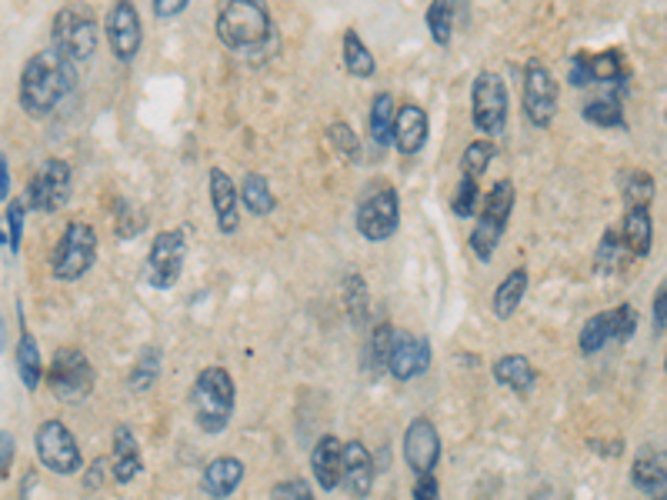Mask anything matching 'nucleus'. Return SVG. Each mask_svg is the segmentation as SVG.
Instances as JSON below:
<instances>
[{
    "instance_id": "1",
    "label": "nucleus",
    "mask_w": 667,
    "mask_h": 500,
    "mask_svg": "<svg viewBox=\"0 0 667 500\" xmlns=\"http://www.w3.org/2000/svg\"><path fill=\"white\" fill-rule=\"evenodd\" d=\"M74 83V70H70V60L60 57L54 47H44L37 50L27 64H24V73H21V107L27 117H47L60 98L70 91Z\"/></svg>"
},
{
    "instance_id": "2",
    "label": "nucleus",
    "mask_w": 667,
    "mask_h": 500,
    "mask_svg": "<svg viewBox=\"0 0 667 500\" xmlns=\"http://www.w3.org/2000/svg\"><path fill=\"white\" fill-rule=\"evenodd\" d=\"M217 37L224 47L247 50L255 57V50H261V44L274 41L268 8L255 4V0H227V4H221V11H217Z\"/></svg>"
},
{
    "instance_id": "3",
    "label": "nucleus",
    "mask_w": 667,
    "mask_h": 500,
    "mask_svg": "<svg viewBox=\"0 0 667 500\" xmlns=\"http://www.w3.org/2000/svg\"><path fill=\"white\" fill-rule=\"evenodd\" d=\"M234 380L224 367H204L191 387V404H194V424L204 434H221L230 424L234 413Z\"/></svg>"
},
{
    "instance_id": "4",
    "label": "nucleus",
    "mask_w": 667,
    "mask_h": 500,
    "mask_svg": "<svg viewBox=\"0 0 667 500\" xmlns=\"http://www.w3.org/2000/svg\"><path fill=\"white\" fill-rule=\"evenodd\" d=\"M98 261V234L91 224L74 220L64 227L54 254H50V271L57 281H80Z\"/></svg>"
},
{
    "instance_id": "5",
    "label": "nucleus",
    "mask_w": 667,
    "mask_h": 500,
    "mask_svg": "<svg viewBox=\"0 0 667 500\" xmlns=\"http://www.w3.org/2000/svg\"><path fill=\"white\" fill-rule=\"evenodd\" d=\"M511 211H515V184L505 178V181H497L494 191L487 194V201L481 207V217H477V224L471 230V250L477 254V261L494 258L500 237H505Z\"/></svg>"
},
{
    "instance_id": "6",
    "label": "nucleus",
    "mask_w": 667,
    "mask_h": 500,
    "mask_svg": "<svg viewBox=\"0 0 667 500\" xmlns=\"http://www.w3.org/2000/svg\"><path fill=\"white\" fill-rule=\"evenodd\" d=\"M508 111H511V101H508V88L500 73L494 70H481L471 83V117H474V127L484 134V137H500L508 127Z\"/></svg>"
},
{
    "instance_id": "7",
    "label": "nucleus",
    "mask_w": 667,
    "mask_h": 500,
    "mask_svg": "<svg viewBox=\"0 0 667 500\" xmlns=\"http://www.w3.org/2000/svg\"><path fill=\"white\" fill-rule=\"evenodd\" d=\"M94 367L91 361L83 357V351L77 348H60L50 361V371H47V387L57 400L64 404H80L88 400L91 390H94Z\"/></svg>"
},
{
    "instance_id": "8",
    "label": "nucleus",
    "mask_w": 667,
    "mask_h": 500,
    "mask_svg": "<svg viewBox=\"0 0 667 500\" xmlns=\"http://www.w3.org/2000/svg\"><path fill=\"white\" fill-rule=\"evenodd\" d=\"M184 254H188L184 230H160L147 250L144 281L157 291L174 287L181 281V271H184Z\"/></svg>"
},
{
    "instance_id": "9",
    "label": "nucleus",
    "mask_w": 667,
    "mask_h": 500,
    "mask_svg": "<svg viewBox=\"0 0 667 500\" xmlns=\"http://www.w3.org/2000/svg\"><path fill=\"white\" fill-rule=\"evenodd\" d=\"M98 41H101V27H98L94 18H88L83 11L67 8V11H60L54 18V50L60 57H67L70 64L94 57Z\"/></svg>"
},
{
    "instance_id": "10",
    "label": "nucleus",
    "mask_w": 667,
    "mask_h": 500,
    "mask_svg": "<svg viewBox=\"0 0 667 500\" xmlns=\"http://www.w3.org/2000/svg\"><path fill=\"white\" fill-rule=\"evenodd\" d=\"M34 447H37L41 464H44L47 470H54V474H77V470L83 467L77 438L67 431L64 421H44V424L37 428Z\"/></svg>"
},
{
    "instance_id": "11",
    "label": "nucleus",
    "mask_w": 667,
    "mask_h": 500,
    "mask_svg": "<svg viewBox=\"0 0 667 500\" xmlns=\"http://www.w3.org/2000/svg\"><path fill=\"white\" fill-rule=\"evenodd\" d=\"M70 163L60 160V157H50L41 163V171L34 174L31 188H27V204L34 211H44V214H54L60 211L67 201H70Z\"/></svg>"
},
{
    "instance_id": "12",
    "label": "nucleus",
    "mask_w": 667,
    "mask_h": 500,
    "mask_svg": "<svg viewBox=\"0 0 667 500\" xmlns=\"http://www.w3.org/2000/svg\"><path fill=\"white\" fill-rule=\"evenodd\" d=\"M397 224H400L397 191H394L391 184L374 188V191L361 201V207H358V230H361V237L381 243V240H387V237L397 230Z\"/></svg>"
},
{
    "instance_id": "13",
    "label": "nucleus",
    "mask_w": 667,
    "mask_h": 500,
    "mask_svg": "<svg viewBox=\"0 0 667 500\" xmlns=\"http://www.w3.org/2000/svg\"><path fill=\"white\" fill-rule=\"evenodd\" d=\"M557 111V83L541 60L524 67V114L534 127H547Z\"/></svg>"
},
{
    "instance_id": "14",
    "label": "nucleus",
    "mask_w": 667,
    "mask_h": 500,
    "mask_svg": "<svg viewBox=\"0 0 667 500\" xmlns=\"http://www.w3.org/2000/svg\"><path fill=\"white\" fill-rule=\"evenodd\" d=\"M404 457L417 477L434 474V467L441 461V438H438V431L428 417H414L410 421V428L404 434Z\"/></svg>"
},
{
    "instance_id": "15",
    "label": "nucleus",
    "mask_w": 667,
    "mask_h": 500,
    "mask_svg": "<svg viewBox=\"0 0 667 500\" xmlns=\"http://www.w3.org/2000/svg\"><path fill=\"white\" fill-rule=\"evenodd\" d=\"M104 34H108V44L114 50V57L121 64H131L144 44V34H140V18H137V8L134 4H114L108 11V21H104Z\"/></svg>"
},
{
    "instance_id": "16",
    "label": "nucleus",
    "mask_w": 667,
    "mask_h": 500,
    "mask_svg": "<svg viewBox=\"0 0 667 500\" xmlns=\"http://www.w3.org/2000/svg\"><path fill=\"white\" fill-rule=\"evenodd\" d=\"M431 367V344L428 338H414V333H397L394 338V351H391V377L397 380H410L417 374H425Z\"/></svg>"
},
{
    "instance_id": "17",
    "label": "nucleus",
    "mask_w": 667,
    "mask_h": 500,
    "mask_svg": "<svg viewBox=\"0 0 667 500\" xmlns=\"http://www.w3.org/2000/svg\"><path fill=\"white\" fill-rule=\"evenodd\" d=\"M310 470H314V480L324 487V490H334L344 484V444L327 434L314 444L310 451Z\"/></svg>"
},
{
    "instance_id": "18",
    "label": "nucleus",
    "mask_w": 667,
    "mask_h": 500,
    "mask_svg": "<svg viewBox=\"0 0 667 500\" xmlns=\"http://www.w3.org/2000/svg\"><path fill=\"white\" fill-rule=\"evenodd\" d=\"M428 111L417 107V104H404L397 111V124H394V144L404 157H414L417 150H421L428 144Z\"/></svg>"
},
{
    "instance_id": "19",
    "label": "nucleus",
    "mask_w": 667,
    "mask_h": 500,
    "mask_svg": "<svg viewBox=\"0 0 667 500\" xmlns=\"http://www.w3.org/2000/svg\"><path fill=\"white\" fill-rule=\"evenodd\" d=\"M344 487L351 497H368L374 487V457L361 441L344 444Z\"/></svg>"
},
{
    "instance_id": "20",
    "label": "nucleus",
    "mask_w": 667,
    "mask_h": 500,
    "mask_svg": "<svg viewBox=\"0 0 667 500\" xmlns=\"http://www.w3.org/2000/svg\"><path fill=\"white\" fill-rule=\"evenodd\" d=\"M240 480H244V464L237 461V457H214L207 467H204V477H201V487H204V493L207 497H214V500H224V497H230L237 487H240Z\"/></svg>"
},
{
    "instance_id": "21",
    "label": "nucleus",
    "mask_w": 667,
    "mask_h": 500,
    "mask_svg": "<svg viewBox=\"0 0 667 500\" xmlns=\"http://www.w3.org/2000/svg\"><path fill=\"white\" fill-rule=\"evenodd\" d=\"M211 201H214V214H217V227L221 234H234L237 230V204H240V191L234 188V181L214 167L211 171Z\"/></svg>"
},
{
    "instance_id": "22",
    "label": "nucleus",
    "mask_w": 667,
    "mask_h": 500,
    "mask_svg": "<svg viewBox=\"0 0 667 500\" xmlns=\"http://www.w3.org/2000/svg\"><path fill=\"white\" fill-rule=\"evenodd\" d=\"M494 380L511 387L515 394H528L538 384V371L524 354H508L494 361Z\"/></svg>"
},
{
    "instance_id": "23",
    "label": "nucleus",
    "mask_w": 667,
    "mask_h": 500,
    "mask_svg": "<svg viewBox=\"0 0 667 500\" xmlns=\"http://www.w3.org/2000/svg\"><path fill=\"white\" fill-rule=\"evenodd\" d=\"M140 470H144V461H140V447H137L131 428H117L114 431V480L131 484Z\"/></svg>"
},
{
    "instance_id": "24",
    "label": "nucleus",
    "mask_w": 667,
    "mask_h": 500,
    "mask_svg": "<svg viewBox=\"0 0 667 500\" xmlns=\"http://www.w3.org/2000/svg\"><path fill=\"white\" fill-rule=\"evenodd\" d=\"M621 240H624V247L631 250L634 258H644V254H647V250H651V240H654L651 207H628Z\"/></svg>"
},
{
    "instance_id": "25",
    "label": "nucleus",
    "mask_w": 667,
    "mask_h": 500,
    "mask_svg": "<svg viewBox=\"0 0 667 500\" xmlns=\"http://www.w3.org/2000/svg\"><path fill=\"white\" fill-rule=\"evenodd\" d=\"M524 291H528V271L524 268H515L505 281L497 284V291H494V297H490V307H494V317H500V320H508L518 307H521V300H524Z\"/></svg>"
},
{
    "instance_id": "26",
    "label": "nucleus",
    "mask_w": 667,
    "mask_h": 500,
    "mask_svg": "<svg viewBox=\"0 0 667 500\" xmlns=\"http://www.w3.org/2000/svg\"><path fill=\"white\" fill-rule=\"evenodd\" d=\"M14 364H18V374H21L24 387L37 390L41 377H44V364H41V348H37L34 333L27 327L21 330V341H18V351H14Z\"/></svg>"
},
{
    "instance_id": "27",
    "label": "nucleus",
    "mask_w": 667,
    "mask_h": 500,
    "mask_svg": "<svg viewBox=\"0 0 667 500\" xmlns=\"http://www.w3.org/2000/svg\"><path fill=\"white\" fill-rule=\"evenodd\" d=\"M394 124H397V107H394V98L391 94H377L371 101V117H368V127H371V140L384 150L387 144H394Z\"/></svg>"
},
{
    "instance_id": "28",
    "label": "nucleus",
    "mask_w": 667,
    "mask_h": 500,
    "mask_svg": "<svg viewBox=\"0 0 667 500\" xmlns=\"http://www.w3.org/2000/svg\"><path fill=\"white\" fill-rule=\"evenodd\" d=\"M240 204L255 214V217H268L274 207H278V197L268 184L264 174H247L244 184H240Z\"/></svg>"
},
{
    "instance_id": "29",
    "label": "nucleus",
    "mask_w": 667,
    "mask_h": 500,
    "mask_svg": "<svg viewBox=\"0 0 667 500\" xmlns=\"http://www.w3.org/2000/svg\"><path fill=\"white\" fill-rule=\"evenodd\" d=\"M614 341V330H611V310L604 314H591L588 323L580 327V338H577V348L584 357H591L598 351H604V344Z\"/></svg>"
},
{
    "instance_id": "30",
    "label": "nucleus",
    "mask_w": 667,
    "mask_h": 500,
    "mask_svg": "<svg viewBox=\"0 0 667 500\" xmlns=\"http://www.w3.org/2000/svg\"><path fill=\"white\" fill-rule=\"evenodd\" d=\"M631 480H634L637 490L651 493L654 487H660V484L667 480V461H664L660 454H647V451H644L641 457H634Z\"/></svg>"
},
{
    "instance_id": "31",
    "label": "nucleus",
    "mask_w": 667,
    "mask_h": 500,
    "mask_svg": "<svg viewBox=\"0 0 667 500\" xmlns=\"http://www.w3.org/2000/svg\"><path fill=\"white\" fill-rule=\"evenodd\" d=\"M344 67H348V73H354V77H371L374 70H377V64H374V54L368 50V44L361 41V34L358 31H344Z\"/></svg>"
},
{
    "instance_id": "32",
    "label": "nucleus",
    "mask_w": 667,
    "mask_h": 500,
    "mask_svg": "<svg viewBox=\"0 0 667 500\" xmlns=\"http://www.w3.org/2000/svg\"><path fill=\"white\" fill-rule=\"evenodd\" d=\"M157 377H160V351L157 348H144L140 357H137V364L127 374V387L134 394H147L157 384Z\"/></svg>"
},
{
    "instance_id": "33",
    "label": "nucleus",
    "mask_w": 667,
    "mask_h": 500,
    "mask_svg": "<svg viewBox=\"0 0 667 500\" xmlns=\"http://www.w3.org/2000/svg\"><path fill=\"white\" fill-rule=\"evenodd\" d=\"M584 121L598 127H624V111H621V94H601L584 104Z\"/></svg>"
},
{
    "instance_id": "34",
    "label": "nucleus",
    "mask_w": 667,
    "mask_h": 500,
    "mask_svg": "<svg viewBox=\"0 0 667 500\" xmlns=\"http://www.w3.org/2000/svg\"><path fill=\"white\" fill-rule=\"evenodd\" d=\"M394 327L387 320H381L371 333V344H368V371H387L391 364V351H394Z\"/></svg>"
},
{
    "instance_id": "35",
    "label": "nucleus",
    "mask_w": 667,
    "mask_h": 500,
    "mask_svg": "<svg viewBox=\"0 0 667 500\" xmlns=\"http://www.w3.org/2000/svg\"><path fill=\"white\" fill-rule=\"evenodd\" d=\"M454 11H457V0H434V4L428 8V27H431L434 44H441V47L451 44V34H454Z\"/></svg>"
},
{
    "instance_id": "36",
    "label": "nucleus",
    "mask_w": 667,
    "mask_h": 500,
    "mask_svg": "<svg viewBox=\"0 0 667 500\" xmlns=\"http://www.w3.org/2000/svg\"><path fill=\"white\" fill-rule=\"evenodd\" d=\"M591 77L595 83H621L628 80V70H624V60L618 50H604V54H591Z\"/></svg>"
},
{
    "instance_id": "37",
    "label": "nucleus",
    "mask_w": 667,
    "mask_h": 500,
    "mask_svg": "<svg viewBox=\"0 0 667 500\" xmlns=\"http://www.w3.org/2000/svg\"><path fill=\"white\" fill-rule=\"evenodd\" d=\"M494 154H497L494 140H474V144H467V150H464V157H461V171H464V178L477 181V178L487 171V163L494 160Z\"/></svg>"
},
{
    "instance_id": "38",
    "label": "nucleus",
    "mask_w": 667,
    "mask_h": 500,
    "mask_svg": "<svg viewBox=\"0 0 667 500\" xmlns=\"http://www.w3.org/2000/svg\"><path fill=\"white\" fill-rule=\"evenodd\" d=\"M344 307L351 314L354 323L368 320V281L361 274H348L344 277Z\"/></svg>"
},
{
    "instance_id": "39",
    "label": "nucleus",
    "mask_w": 667,
    "mask_h": 500,
    "mask_svg": "<svg viewBox=\"0 0 667 500\" xmlns=\"http://www.w3.org/2000/svg\"><path fill=\"white\" fill-rule=\"evenodd\" d=\"M631 254V250L624 247V240L614 234V230H604L601 237V247H598V271L611 274V271H621V261Z\"/></svg>"
},
{
    "instance_id": "40",
    "label": "nucleus",
    "mask_w": 667,
    "mask_h": 500,
    "mask_svg": "<svg viewBox=\"0 0 667 500\" xmlns=\"http://www.w3.org/2000/svg\"><path fill=\"white\" fill-rule=\"evenodd\" d=\"M624 201H628V207H651V201H654V178H647L641 171H631L628 181H624Z\"/></svg>"
},
{
    "instance_id": "41",
    "label": "nucleus",
    "mask_w": 667,
    "mask_h": 500,
    "mask_svg": "<svg viewBox=\"0 0 667 500\" xmlns=\"http://www.w3.org/2000/svg\"><path fill=\"white\" fill-rule=\"evenodd\" d=\"M327 137H330V144L338 147L348 160H361V140H358V134L344 124V121H338V124H330L327 127Z\"/></svg>"
},
{
    "instance_id": "42",
    "label": "nucleus",
    "mask_w": 667,
    "mask_h": 500,
    "mask_svg": "<svg viewBox=\"0 0 667 500\" xmlns=\"http://www.w3.org/2000/svg\"><path fill=\"white\" fill-rule=\"evenodd\" d=\"M21 234H24V201H8V214H4V243L8 250L21 247Z\"/></svg>"
},
{
    "instance_id": "43",
    "label": "nucleus",
    "mask_w": 667,
    "mask_h": 500,
    "mask_svg": "<svg viewBox=\"0 0 667 500\" xmlns=\"http://www.w3.org/2000/svg\"><path fill=\"white\" fill-rule=\"evenodd\" d=\"M611 330H614V341H628L634 338V330H637V310L631 304H621L611 310Z\"/></svg>"
},
{
    "instance_id": "44",
    "label": "nucleus",
    "mask_w": 667,
    "mask_h": 500,
    "mask_svg": "<svg viewBox=\"0 0 667 500\" xmlns=\"http://www.w3.org/2000/svg\"><path fill=\"white\" fill-rule=\"evenodd\" d=\"M474 207H477V181L464 178V181L457 184V194H454V201H451V211H454L457 217H474Z\"/></svg>"
},
{
    "instance_id": "45",
    "label": "nucleus",
    "mask_w": 667,
    "mask_h": 500,
    "mask_svg": "<svg viewBox=\"0 0 667 500\" xmlns=\"http://www.w3.org/2000/svg\"><path fill=\"white\" fill-rule=\"evenodd\" d=\"M271 500H317L304 480H284L271 490Z\"/></svg>"
},
{
    "instance_id": "46",
    "label": "nucleus",
    "mask_w": 667,
    "mask_h": 500,
    "mask_svg": "<svg viewBox=\"0 0 667 500\" xmlns=\"http://www.w3.org/2000/svg\"><path fill=\"white\" fill-rule=\"evenodd\" d=\"M570 83H574V88H591V83H595V77H591V54H574Z\"/></svg>"
},
{
    "instance_id": "47",
    "label": "nucleus",
    "mask_w": 667,
    "mask_h": 500,
    "mask_svg": "<svg viewBox=\"0 0 667 500\" xmlns=\"http://www.w3.org/2000/svg\"><path fill=\"white\" fill-rule=\"evenodd\" d=\"M651 317H654V333H660L667 327V281L657 287L654 294V307H651Z\"/></svg>"
},
{
    "instance_id": "48",
    "label": "nucleus",
    "mask_w": 667,
    "mask_h": 500,
    "mask_svg": "<svg viewBox=\"0 0 667 500\" xmlns=\"http://www.w3.org/2000/svg\"><path fill=\"white\" fill-rule=\"evenodd\" d=\"M414 500H441V484L434 480V474L417 477V484H414Z\"/></svg>"
},
{
    "instance_id": "49",
    "label": "nucleus",
    "mask_w": 667,
    "mask_h": 500,
    "mask_svg": "<svg viewBox=\"0 0 667 500\" xmlns=\"http://www.w3.org/2000/svg\"><path fill=\"white\" fill-rule=\"evenodd\" d=\"M188 8V0H154V14L157 18H178Z\"/></svg>"
},
{
    "instance_id": "50",
    "label": "nucleus",
    "mask_w": 667,
    "mask_h": 500,
    "mask_svg": "<svg viewBox=\"0 0 667 500\" xmlns=\"http://www.w3.org/2000/svg\"><path fill=\"white\" fill-rule=\"evenodd\" d=\"M0 441H4V457H0V464H4V467H0V470H4V480H8L11 477V461H14V441H11V434H4Z\"/></svg>"
},
{
    "instance_id": "51",
    "label": "nucleus",
    "mask_w": 667,
    "mask_h": 500,
    "mask_svg": "<svg viewBox=\"0 0 667 500\" xmlns=\"http://www.w3.org/2000/svg\"><path fill=\"white\" fill-rule=\"evenodd\" d=\"M0 194H11V174H8V157H0Z\"/></svg>"
},
{
    "instance_id": "52",
    "label": "nucleus",
    "mask_w": 667,
    "mask_h": 500,
    "mask_svg": "<svg viewBox=\"0 0 667 500\" xmlns=\"http://www.w3.org/2000/svg\"><path fill=\"white\" fill-rule=\"evenodd\" d=\"M101 474H104V464L98 461V464L88 470V487H98V484H101Z\"/></svg>"
},
{
    "instance_id": "53",
    "label": "nucleus",
    "mask_w": 667,
    "mask_h": 500,
    "mask_svg": "<svg viewBox=\"0 0 667 500\" xmlns=\"http://www.w3.org/2000/svg\"><path fill=\"white\" fill-rule=\"evenodd\" d=\"M647 497H651V500H667V480H664L660 487H654V490H651Z\"/></svg>"
},
{
    "instance_id": "54",
    "label": "nucleus",
    "mask_w": 667,
    "mask_h": 500,
    "mask_svg": "<svg viewBox=\"0 0 667 500\" xmlns=\"http://www.w3.org/2000/svg\"><path fill=\"white\" fill-rule=\"evenodd\" d=\"M664 371H667V357H664Z\"/></svg>"
}]
</instances>
